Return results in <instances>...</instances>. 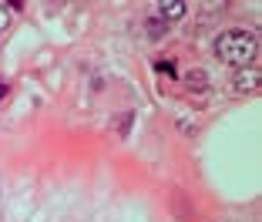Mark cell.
Returning a JSON list of instances; mask_svg holds the SVG:
<instances>
[{
    "label": "cell",
    "instance_id": "7a4b0ae2",
    "mask_svg": "<svg viewBox=\"0 0 262 222\" xmlns=\"http://www.w3.org/2000/svg\"><path fill=\"white\" fill-rule=\"evenodd\" d=\"M255 85H259V68H255V64H249V68H239V74L232 77V91H235V94L255 91Z\"/></svg>",
    "mask_w": 262,
    "mask_h": 222
},
{
    "label": "cell",
    "instance_id": "5b68a950",
    "mask_svg": "<svg viewBox=\"0 0 262 222\" xmlns=\"http://www.w3.org/2000/svg\"><path fill=\"white\" fill-rule=\"evenodd\" d=\"M148 31H151V37H158L165 31V21H148Z\"/></svg>",
    "mask_w": 262,
    "mask_h": 222
},
{
    "label": "cell",
    "instance_id": "3957f363",
    "mask_svg": "<svg viewBox=\"0 0 262 222\" xmlns=\"http://www.w3.org/2000/svg\"><path fill=\"white\" fill-rule=\"evenodd\" d=\"M185 14H188L185 0H162V4H158V17H162V21H182Z\"/></svg>",
    "mask_w": 262,
    "mask_h": 222
},
{
    "label": "cell",
    "instance_id": "8992f818",
    "mask_svg": "<svg viewBox=\"0 0 262 222\" xmlns=\"http://www.w3.org/2000/svg\"><path fill=\"white\" fill-rule=\"evenodd\" d=\"M7 91H10V88H7V81H4V77H0V101L7 98Z\"/></svg>",
    "mask_w": 262,
    "mask_h": 222
},
{
    "label": "cell",
    "instance_id": "6da1fadb",
    "mask_svg": "<svg viewBox=\"0 0 262 222\" xmlns=\"http://www.w3.org/2000/svg\"><path fill=\"white\" fill-rule=\"evenodd\" d=\"M255 34L252 31H242V27H232V31L219 34L215 41V57L232 68H249L255 61Z\"/></svg>",
    "mask_w": 262,
    "mask_h": 222
},
{
    "label": "cell",
    "instance_id": "277c9868",
    "mask_svg": "<svg viewBox=\"0 0 262 222\" xmlns=\"http://www.w3.org/2000/svg\"><path fill=\"white\" fill-rule=\"evenodd\" d=\"M7 27H10V7H7V4H0V34L7 31Z\"/></svg>",
    "mask_w": 262,
    "mask_h": 222
}]
</instances>
